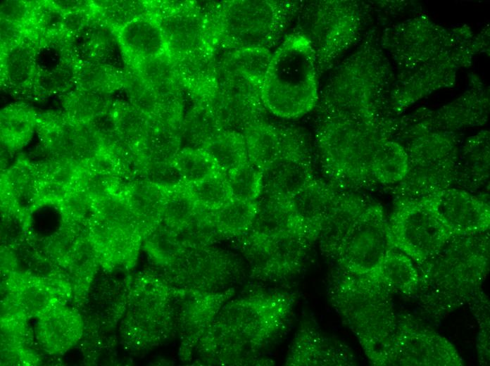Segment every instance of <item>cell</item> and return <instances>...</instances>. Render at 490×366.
Returning a JSON list of instances; mask_svg holds the SVG:
<instances>
[{
	"instance_id": "7c38bea8",
	"label": "cell",
	"mask_w": 490,
	"mask_h": 366,
	"mask_svg": "<svg viewBox=\"0 0 490 366\" xmlns=\"http://www.w3.org/2000/svg\"><path fill=\"white\" fill-rule=\"evenodd\" d=\"M198 205L186 185L167 189L163 210L172 221L186 220L194 212Z\"/></svg>"
},
{
	"instance_id": "30bf717a",
	"label": "cell",
	"mask_w": 490,
	"mask_h": 366,
	"mask_svg": "<svg viewBox=\"0 0 490 366\" xmlns=\"http://www.w3.org/2000/svg\"><path fill=\"white\" fill-rule=\"evenodd\" d=\"M257 210L255 201L233 198L216 211L217 222L222 229L230 232L244 231L252 223Z\"/></svg>"
},
{
	"instance_id": "8992f818",
	"label": "cell",
	"mask_w": 490,
	"mask_h": 366,
	"mask_svg": "<svg viewBox=\"0 0 490 366\" xmlns=\"http://www.w3.org/2000/svg\"><path fill=\"white\" fill-rule=\"evenodd\" d=\"M122 39L132 53L143 56L158 54L164 46L160 29L144 19H137L127 24L122 32Z\"/></svg>"
},
{
	"instance_id": "7a4b0ae2",
	"label": "cell",
	"mask_w": 490,
	"mask_h": 366,
	"mask_svg": "<svg viewBox=\"0 0 490 366\" xmlns=\"http://www.w3.org/2000/svg\"><path fill=\"white\" fill-rule=\"evenodd\" d=\"M394 243L416 258L438 251L453 234L424 199L405 201L394 217Z\"/></svg>"
},
{
	"instance_id": "5b68a950",
	"label": "cell",
	"mask_w": 490,
	"mask_h": 366,
	"mask_svg": "<svg viewBox=\"0 0 490 366\" xmlns=\"http://www.w3.org/2000/svg\"><path fill=\"white\" fill-rule=\"evenodd\" d=\"M201 149L211 156L226 177L249 160L243 138L233 132L218 134Z\"/></svg>"
},
{
	"instance_id": "3957f363",
	"label": "cell",
	"mask_w": 490,
	"mask_h": 366,
	"mask_svg": "<svg viewBox=\"0 0 490 366\" xmlns=\"http://www.w3.org/2000/svg\"><path fill=\"white\" fill-rule=\"evenodd\" d=\"M389 239L382 210L370 206L354 220L335 252L348 268L368 271L384 260Z\"/></svg>"
},
{
	"instance_id": "9c48e42d",
	"label": "cell",
	"mask_w": 490,
	"mask_h": 366,
	"mask_svg": "<svg viewBox=\"0 0 490 366\" xmlns=\"http://www.w3.org/2000/svg\"><path fill=\"white\" fill-rule=\"evenodd\" d=\"M408 158L399 148L386 147L373 156L372 177L384 184L399 183L406 175Z\"/></svg>"
},
{
	"instance_id": "52a82bcc",
	"label": "cell",
	"mask_w": 490,
	"mask_h": 366,
	"mask_svg": "<svg viewBox=\"0 0 490 366\" xmlns=\"http://www.w3.org/2000/svg\"><path fill=\"white\" fill-rule=\"evenodd\" d=\"M171 162L187 186L220 172L213 159L203 149H185L178 152Z\"/></svg>"
},
{
	"instance_id": "277c9868",
	"label": "cell",
	"mask_w": 490,
	"mask_h": 366,
	"mask_svg": "<svg viewBox=\"0 0 490 366\" xmlns=\"http://www.w3.org/2000/svg\"><path fill=\"white\" fill-rule=\"evenodd\" d=\"M422 199L453 234L473 233L489 225V206L464 190L447 188Z\"/></svg>"
},
{
	"instance_id": "6da1fadb",
	"label": "cell",
	"mask_w": 490,
	"mask_h": 366,
	"mask_svg": "<svg viewBox=\"0 0 490 366\" xmlns=\"http://www.w3.org/2000/svg\"><path fill=\"white\" fill-rule=\"evenodd\" d=\"M263 99L275 115L296 118L318 99L315 51L303 36L285 39L270 57L263 81Z\"/></svg>"
},
{
	"instance_id": "ba28073f",
	"label": "cell",
	"mask_w": 490,
	"mask_h": 366,
	"mask_svg": "<svg viewBox=\"0 0 490 366\" xmlns=\"http://www.w3.org/2000/svg\"><path fill=\"white\" fill-rule=\"evenodd\" d=\"M187 187L198 206L206 209L217 211L234 198L228 180L220 172Z\"/></svg>"
},
{
	"instance_id": "8fae6325",
	"label": "cell",
	"mask_w": 490,
	"mask_h": 366,
	"mask_svg": "<svg viewBox=\"0 0 490 366\" xmlns=\"http://www.w3.org/2000/svg\"><path fill=\"white\" fill-rule=\"evenodd\" d=\"M234 198L255 201L263 189V171L250 160L227 177Z\"/></svg>"
}]
</instances>
